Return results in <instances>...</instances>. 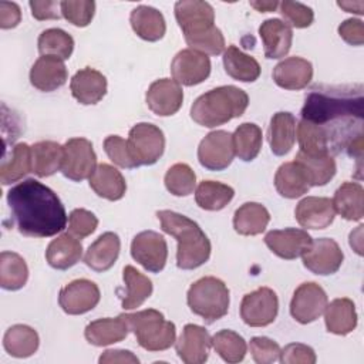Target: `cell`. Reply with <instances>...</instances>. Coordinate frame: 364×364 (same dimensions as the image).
<instances>
[{"label": "cell", "instance_id": "1", "mask_svg": "<svg viewBox=\"0 0 364 364\" xmlns=\"http://www.w3.org/2000/svg\"><path fill=\"white\" fill-rule=\"evenodd\" d=\"M363 87H314L306 97L301 119L323 128L328 149L347 151L361 158L363 152Z\"/></svg>", "mask_w": 364, "mask_h": 364}, {"label": "cell", "instance_id": "2", "mask_svg": "<svg viewBox=\"0 0 364 364\" xmlns=\"http://www.w3.org/2000/svg\"><path fill=\"white\" fill-rule=\"evenodd\" d=\"M11 218L24 236L50 237L67 226L65 209L54 191L30 178L7 192Z\"/></svg>", "mask_w": 364, "mask_h": 364}, {"label": "cell", "instance_id": "3", "mask_svg": "<svg viewBox=\"0 0 364 364\" xmlns=\"http://www.w3.org/2000/svg\"><path fill=\"white\" fill-rule=\"evenodd\" d=\"M156 216L165 233L178 242L176 266L182 270H193L209 260L210 242L196 222L173 210H158Z\"/></svg>", "mask_w": 364, "mask_h": 364}, {"label": "cell", "instance_id": "4", "mask_svg": "<svg viewBox=\"0 0 364 364\" xmlns=\"http://www.w3.org/2000/svg\"><path fill=\"white\" fill-rule=\"evenodd\" d=\"M247 94L235 85L216 87L199 95L191 107V118L202 127L215 128L245 114Z\"/></svg>", "mask_w": 364, "mask_h": 364}, {"label": "cell", "instance_id": "5", "mask_svg": "<svg viewBox=\"0 0 364 364\" xmlns=\"http://www.w3.org/2000/svg\"><path fill=\"white\" fill-rule=\"evenodd\" d=\"M121 316L144 350L164 351L176 341L175 324L165 320L164 314L158 310L146 309L131 314L124 313Z\"/></svg>", "mask_w": 364, "mask_h": 364}, {"label": "cell", "instance_id": "6", "mask_svg": "<svg viewBox=\"0 0 364 364\" xmlns=\"http://www.w3.org/2000/svg\"><path fill=\"white\" fill-rule=\"evenodd\" d=\"M186 300L191 311L210 324L226 316L229 310V289L220 279L206 276L189 287Z\"/></svg>", "mask_w": 364, "mask_h": 364}, {"label": "cell", "instance_id": "7", "mask_svg": "<svg viewBox=\"0 0 364 364\" xmlns=\"http://www.w3.org/2000/svg\"><path fill=\"white\" fill-rule=\"evenodd\" d=\"M128 146L136 165H154L164 154V132L154 124L139 122L129 129Z\"/></svg>", "mask_w": 364, "mask_h": 364}, {"label": "cell", "instance_id": "8", "mask_svg": "<svg viewBox=\"0 0 364 364\" xmlns=\"http://www.w3.org/2000/svg\"><path fill=\"white\" fill-rule=\"evenodd\" d=\"M97 168V155L92 144L85 138H71L63 145L61 173L74 181L81 182L92 175Z\"/></svg>", "mask_w": 364, "mask_h": 364}, {"label": "cell", "instance_id": "9", "mask_svg": "<svg viewBox=\"0 0 364 364\" xmlns=\"http://www.w3.org/2000/svg\"><path fill=\"white\" fill-rule=\"evenodd\" d=\"M279 311L277 294L269 287H259L243 296L240 317L250 327H264L274 321Z\"/></svg>", "mask_w": 364, "mask_h": 364}, {"label": "cell", "instance_id": "10", "mask_svg": "<svg viewBox=\"0 0 364 364\" xmlns=\"http://www.w3.org/2000/svg\"><path fill=\"white\" fill-rule=\"evenodd\" d=\"M175 17L185 40L202 36L216 27L213 7L206 1L182 0L175 3Z\"/></svg>", "mask_w": 364, "mask_h": 364}, {"label": "cell", "instance_id": "11", "mask_svg": "<svg viewBox=\"0 0 364 364\" xmlns=\"http://www.w3.org/2000/svg\"><path fill=\"white\" fill-rule=\"evenodd\" d=\"M131 256L145 270L159 273L168 259V245L162 235L154 230L138 233L131 242Z\"/></svg>", "mask_w": 364, "mask_h": 364}, {"label": "cell", "instance_id": "12", "mask_svg": "<svg viewBox=\"0 0 364 364\" xmlns=\"http://www.w3.org/2000/svg\"><path fill=\"white\" fill-rule=\"evenodd\" d=\"M235 156L232 134L228 131H212L199 144V164L209 171L226 169Z\"/></svg>", "mask_w": 364, "mask_h": 364}, {"label": "cell", "instance_id": "13", "mask_svg": "<svg viewBox=\"0 0 364 364\" xmlns=\"http://www.w3.org/2000/svg\"><path fill=\"white\" fill-rule=\"evenodd\" d=\"M327 306V294L314 282L301 283L293 293L290 301V314L300 324L317 320Z\"/></svg>", "mask_w": 364, "mask_h": 364}, {"label": "cell", "instance_id": "14", "mask_svg": "<svg viewBox=\"0 0 364 364\" xmlns=\"http://www.w3.org/2000/svg\"><path fill=\"white\" fill-rule=\"evenodd\" d=\"M303 264L314 274L328 276L336 273L344 259L338 243L330 237L311 240L307 250L301 255Z\"/></svg>", "mask_w": 364, "mask_h": 364}, {"label": "cell", "instance_id": "15", "mask_svg": "<svg viewBox=\"0 0 364 364\" xmlns=\"http://www.w3.org/2000/svg\"><path fill=\"white\" fill-rule=\"evenodd\" d=\"M171 74L179 85H198L209 77L210 60L208 55L191 48L181 50L171 63Z\"/></svg>", "mask_w": 364, "mask_h": 364}, {"label": "cell", "instance_id": "16", "mask_svg": "<svg viewBox=\"0 0 364 364\" xmlns=\"http://www.w3.org/2000/svg\"><path fill=\"white\" fill-rule=\"evenodd\" d=\"M101 293L98 286L88 279H77L60 290V307L71 316L84 314L92 310L100 301Z\"/></svg>", "mask_w": 364, "mask_h": 364}, {"label": "cell", "instance_id": "17", "mask_svg": "<svg viewBox=\"0 0 364 364\" xmlns=\"http://www.w3.org/2000/svg\"><path fill=\"white\" fill-rule=\"evenodd\" d=\"M145 101L154 114L169 117L176 114L182 107L183 91L175 80L161 78L149 85L145 94Z\"/></svg>", "mask_w": 364, "mask_h": 364}, {"label": "cell", "instance_id": "18", "mask_svg": "<svg viewBox=\"0 0 364 364\" xmlns=\"http://www.w3.org/2000/svg\"><path fill=\"white\" fill-rule=\"evenodd\" d=\"M311 236L297 228H286L270 230L264 236L266 246L279 257L293 260L301 256L311 243Z\"/></svg>", "mask_w": 364, "mask_h": 364}, {"label": "cell", "instance_id": "19", "mask_svg": "<svg viewBox=\"0 0 364 364\" xmlns=\"http://www.w3.org/2000/svg\"><path fill=\"white\" fill-rule=\"evenodd\" d=\"M212 337L208 330L196 324H186L179 336L175 348L179 358L186 364H202L209 357Z\"/></svg>", "mask_w": 364, "mask_h": 364}, {"label": "cell", "instance_id": "20", "mask_svg": "<svg viewBox=\"0 0 364 364\" xmlns=\"http://www.w3.org/2000/svg\"><path fill=\"white\" fill-rule=\"evenodd\" d=\"M296 220L306 229H324L333 223L336 209L330 198L307 196L294 209Z\"/></svg>", "mask_w": 364, "mask_h": 364}, {"label": "cell", "instance_id": "21", "mask_svg": "<svg viewBox=\"0 0 364 364\" xmlns=\"http://www.w3.org/2000/svg\"><path fill=\"white\" fill-rule=\"evenodd\" d=\"M70 90L80 104L94 105L100 102L107 92V78L102 73L85 67L73 75Z\"/></svg>", "mask_w": 364, "mask_h": 364}, {"label": "cell", "instance_id": "22", "mask_svg": "<svg viewBox=\"0 0 364 364\" xmlns=\"http://www.w3.org/2000/svg\"><path fill=\"white\" fill-rule=\"evenodd\" d=\"M67 81V68L63 60L53 55H41L30 70V82L34 88L51 92Z\"/></svg>", "mask_w": 364, "mask_h": 364}, {"label": "cell", "instance_id": "23", "mask_svg": "<svg viewBox=\"0 0 364 364\" xmlns=\"http://www.w3.org/2000/svg\"><path fill=\"white\" fill-rule=\"evenodd\" d=\"M313 78V65L301 57H287L273 68L274 82L284 90H303Z\"/></svg>", "mask_w": 364, "mask_h": 364}, {"label": "cell", "instance_id": "24", "mask_svg": "<svg viewBox=\"0 0 364 364\" xmlns=\"http://www.w3.org/2000/svg\"><path fill=\"white\" fill-rule=\"evenodd\" d=\"M259 36L264 46L266 58H282L284 57L293 41L291 27L280 18H269L259 27Z\"/></svg>", "mask_w": 364, "mask_h": 364}, {"label": "cell", "instance_id": "25", "mask_svg": "<svg viewBox=\"0 0 364 364\" xmlns=\"http://www.w3.org/2000/svg\"><path fill=\"white\" fill-rule=\"evenodd\" d=\"M121 250V240L117 233L105 232L90 245L84 255V263L94 272L109 270L118 259Z\"/></svg>", "mask_w": 364, "mask_h": 364}, {"label": "cell", "instance_id": "26", "mask_svg": "<svg viewBox=\"0 0 364 364\" xmlns=\"http://www.w3.org/2000/svg\"><path fill=\"white\" fill-rule=\"evenodd\" d=\"M81 256V242L68 232L53 239L46 250V259L48 264L57 270H67L73 267L77 262H80Z\"/></svg>", "mask_w": 364, "mask_h": 364}, {"label": "cell", "instance_id": "27", "mask_svg": "<svg viewBox=\"0 0 364 364\" xmlns=\"http://www.w3.org/2000/svg\"><path fill=\"white\" fill-rule=\"evenodd\" d=\"M128 331L129 327L124 317L119 314L115 318L105 317L91 321L85 327L84 336L90 344L102 347L122 341L128 336Z\"/></svg>", "mask_w": 364, "mask_h": 364}, {"label": "cell", "instance_id": "28", "mask_svg": "<svg viewBox=\"0 0 364 364\" xmlns=\"http://www.w3.org/2000/svg\"><path fill=\"white\" fill-rule=\"evenodd\" d=\"M267 139L274 155L283 156L290 152L296 141V118L290 112H276L269 125Z\"/></svg>", "mask_w": 364, "mask_h": 364}, {"label": "cell", "instance_id": "29", "mask_svg": "<svg viewBox=\"0 0 364 364\" xmlns=\"http://www.w3.org/2000/svg\"><path fill=\"white\" fill-rule=\"evenodd\" d=\"M88 181L91 189L100 198L108 200H119L127 191V182L122 173L108 164L97 165Z\"/></svg>", "mask_w": 364, "mask_h": 364}, {"label": "cell", "instance_id": "30", "mask_svg": "<svg viewBox=\"0 0 364 364\" xmlns=\"http://www.w3.org/2000/svg\"><path fill=\"white\" fill-rule=\"evenodd\" d=\"M129 23L138 37L145 41H158L166 31L162 13L151 6H138L131 11Z\"/></svg>", "mask_w": 364, "mask_h": 364}, {"label": "cell", "instance_id": "31", "mask_svg": "<svg viewBox=\"0 0 364 364\" xmlns=\"http://www.w3.org/2000/svg\"><path fill=\"white\" fill-rule=\"evenodd\" d=\"M324 321L327 331L346 336L351 333L357 326V313L353 300L347 297L334 299L330 304L327 303L324 309Z\"/></svg>", "mask_w": 364, "mask_h": 364}, {"label": "cell", "instance_id": "32", "mask_svg": "<svg viewBox=\"0 0 364 364\" xmlns=\"http://www.w3.org/2000/svg\"><path fill=\"white\" fill-rule=\"evenodd\" d=\"M336 213L347 220H361L364 216V189L357 182L341 183L331 199Z\"/></svg>", "mask_w": 364, "mask_h": 364}, {"label": "cell", "instance_id": "33", "mask_svg": "<svg viewBox=\"0 0 364 364\" xmlns=\"http://www.w3.org/2000/svg\"><path fill=\"white\" fill-rule=\"evenodd\" d=\"M274 186L279 195L287 199H296L310 189L309 179L296 161L279 166L274 175Z\"/></svg>", "mask_w": 364, "mask_h": 364}, {"label": "cell", "instance_id": "34", "mask_svg": "<svg viewBox=\"0 0 364 364\" xmlns=\"http://www.w3.org/2000/svg\"><path fill=\"white\" fill-rule=\"evenodd\" d=\"M270 220L269 210L257 202H246L236 209L233 228L239 235L255 236L262 233Z\"/></svg>", "mask_w": 364, "mask_h": 364}, {"label": "cell", "instance_id": "35", "mask_svg": "<svg viewBox=\"0 0 364 364\" xmlns=\"http://www.w3.org/2000/svg\"><path fill=\"white\" fill-rule=\"evenodd\" d=\"M223 67L229 77L242 82H253L260 75L259 63L236 46H229L223 51Z\"/></svg>", "mask_w": 364, "mask_h": 364}, {"label": "cell", "instance_id": "36", "mask_svg": "<svg viewBox=\"0 0 364 364\" xmlns=\"http://www.w3.org/2000/svg\"><path fill=\"white\" fill-rule=\"evenodd\" d=\"M294 161L304 171L310 186H323L336 175V161L330 154L307 155L299 151Z\"/></svg>", "mask_w": 364, "mask_h": 364}, {"label": "cell", "instance_id": "37", "mask_svg": "<svg viewBox=\"0 0 364 364\" xmlns=\"http://www.w3.org/2000/svg\"><path fill=\"white\" fill-rule=\"evenodd\" d=\"M63 146L54 141H40L31 146V168L40 176H51L61 168Z\"/></svg>", "mask_w": 364, "mask_h": 364}, {"label": "cell", "instance_id": "38", "mask_svg": "<svg viewBox=\"0 0 364 364\" xmlns=\"http://www.w3.org/2000/svg\"><path fill=\"white\" fill-rule=\"evenodd\" d=\"M38 334L34 328L26 324H14L11 326L4 337L3 346L4 350L17 358H26L33 355L38 348Z\"/></svg>", "mask_w": 364, "mask_h": 364}, {"label": "cell", "instance_id": "39", "mask_svg": "<svg viewBox=\"0 0 364 364\" xmlns=\"http://www.w3.org/2000/svg\"><path fill=\"white\" fill-rule=\"evenodd\" d=\"M122 277L125 282V293L121 296L122 307L125 310H134L152 294V282L134 266H125Z\"/></svg>", "mask_w": 364, "mask_h": 364}, {"label": "cell", "instance_id": "40", "mask_svg": "<svg viewBox=\"0 0 364 364\" xmlns=\"http://www.w3.org/2000/svg\"><path fill=\"white\" fill-rule=\"evenodd\" d=\"M28 172H33L31 168V146L27 144H17L10 156H4L0 166V181L3 185H10L20 181Z\"/></svg>", "mask_w": 364, "mask_h": 364}, {"label": "cell", "instance_id": "41", "mask_svg": "<svg viewBox=\"0 0 364 364\" xmlns=\"http://www.w3.org/2000/svg\"><path fill=\"white\" fill-rule=\"evenodd\" d=\"M233 196L235 191L232 186L216 181H202L195 191V200L198 206L212 212L223 209Z\"/></svg>", "mask_w": 364, "mask_h": 364}, {"label": "cell", "instance_id": "42", "mask_svg": "<svg viewBox=\"0 0 364 364\" xmlns=\"http://www.w3.org/2000/svg\"><path fill=\"white\" fill-rule=\"evenodd\" d=\"M28 279V267L24 259L14 252L0 255V286L4 290H18Z\"/></svg>", "mask_w": 364, "mask_h": 364}, {"label": "cell", "instance_id": "43", "mask_svg": "<svg viewBox=\"0 0 364 364\" xmlns=\"http://www.w3.org/2000/svg\"><path fill=\"white\" fill-rule=\"evenodd\" d=\"M233 148L235 155L245 162L253 161L262 148V129L253 122H243L240 124L233 135Z\"/></svg>", "mask_w": 364, "mask_h": 364}, {"label": "cell", "instance_id": "44", "mask_svg": "<svg viewBox=\"0 0 364 364\" xmlns=\"http://www.w3.org/2000/svg\"><path fill=\"white\" fill-rule=\"evenodd\" d=\"M37 46L41 55H53L64 61L73 54L74 40L61 28H48L40 34Z\"/></svg>", "mask_w": 364, "mask_h": 364}, {"label": "cell", "instance_id": "45", "mask_svg": "<svg viewBox=\"0 0 364 364\" xmlns=\"http://www.w3.org/2000/svg\"><path fill=\"white\" fill-rule=\"evenodd\" d=\"M296 136L299 141L300 152L307 155H320V154H330L328 149V139L326 132L321 127L301 119L297 124Z\"/></svg>", "mask_w": 364, "mask_h": 364}, {"label": "cell", "instance_id": "46", "mask_svg": "<svg viewBox=\"0 0 364 364\" xmlns=\"http://www.w3.org/2000/svg\"><path fill=\"white\" fill-rule=\"evenodd\" d=\"M212 347L226 363H239L246 355V341L232 330H220L212 337Z\"/></svg>", "mask_w": 364, "mask_h": 364}, {"label": "cell", "instance_id": "47", "mask_svg": "<svg viewBox=\"0 0 364 364\" xmlns=\"http://www.w3.org/2000/svg\"><path fill=\"white\" fill-rule=\"evenodd\" d=\"M165 186L175 196H188L196 185V175L186 164H175L165 173Z\"/></svg>", "mask_w": 364, "mask_h": 364}, {"label": "cell", "instance_id": "48", "mask_svg": "<svg viewBox=\"0 0 364 364\" xmlns=\"http://www.w3.org/2000/svg\"><path fill=\"white\" fill-rule=\"evenodd\" d=\"M60 6L61 16L77 27L88 26L95 11V3L90 0H64Z\"/></svg>", "mask_w": 364, "mask_h": 364}, {"label": "cell", "instance_id": "49", "mask_svg": "<svg viewBox=\"0 0 364 364\" xmlns=\"http://www.w3.org/2000/svg\"><path fill=\"white\" fill-rule=\"evenodd\" d=\"M280 7V14L284 17V23L296 28H306L313 23L314 13L313 10L299 1H282L279 3Z\"/></svg>", "mask_w": 364, "mask_h": 364}, {"label": "cell", "instance_id": "50", "mask_svg": "<svg viewBox=\"0 0 364 364\" xmlns=\"http://www.w3.org/2000/svg\"><path fill=\"white\" fill-rule=\"evenodd\" d=\"M104 151L108 158L121 168H136V162L131 155L128 142L118 135H109L104 139Z\"/></svg>", "mask_w": 364, "mask_h": 364}, {"label": "cell", "instance_id": "51", "mask_svg": "<svg viewBox=\"0 0 364 364\" xmlns=\"http://www.w3.org/2000/svg\"><path fill=\"white\" fill-rule=\"evenodd\" d=\"M98 226L97 216L87 209H74L68 216V233L77 239L90 236Z\"/></svg>", "mask_w": 364, "mask_h": 364}, {"label": "cell", "instance_id": "52", "mask_svg": "<svg viewBox=\"0 0 364 364\" xmlns=\"http://www.w3.org/2000/svg\"><path fill=\"white\" fill-rule=\"evenodd\" d=\"M249 348L257 364L274 363L280 355L279 344L267 337H253L249 343Z\"/></svg>", "mask_w": 364, "mask_h": 364}, {"label": "cell", "instance_id": "53", "mask_svg": "<svg viewBox=\"0 0 364 364\" xmlns=\"http://www.w3.org/2000/svg\"><path fill=\"white\" fill-rule=\"evenodd\" d=\"M279 358L283 364H314L316 353L310 346L301 343H290L283 350H280Z\"/></svg>", "mask_w": 364, "mask_h": 364}, {"label": "cell", "instance_id": "54", "mask_svg": "<svg viewBox=\"0 0 364 364\" xmlns=\"http://www.w3.org/2000/svg\"><path fill=\"white\" fill-rule=\"evenodd\" d=\"M340 37L351 46H363L364 43V24L358 18H347L338 26Z\"/></svg>", "mask_w": 364, "mask_h": 364}, {"label": "cell", "instance_id": "55", "mask_svg": "<svg viewBox=\"0 0 364 364\" xmlns=\"http://www.w3.org/2000/svg\"><path fill=\"white\" fill-rule=\"evenodd\" d=\"M61 1H30L31 14L37 20H51L61 17Z\"/></svg>", "mask_w": 364, "mask_h": 364}, {"label": "cell", "instance_id": "56", "mask_svg": "<svg viewBox=\"0 0 364 364\" xmlns=\"http://www.w3.org/2000/svg\"><path fill=\"white\" fill-rule=\"evenodd\" d=\"M21 20L20 7L16 3L1 1L0 3V27L7 30L16 27Z\"/></svg>", "mask_w": 364, "mask_h": 364}, {"label": "cell", "instance_id": "57", "mask_svg": "<svg viewBox=\"0 0 364 364\" xmlns=\"http://www.w3.org/2000/svg\"><path fill=\"white\" fill-rule=\"evenodd\" d=\"M101 364H111V363H132L138 364L139 360L128 350H107L98 358Z\"/></svg>", "mask_w": 364, "mask_h": 364}, {"label": "cell", "instance_id": "58", "mask_svg": "<svg viewBox=\"0 0 364 364\" xmlns=\"http://www.w3.org/2000/svg\"><path fill=\"white\" fill-rule=\"evenodd\" d=\"M338 7L344 9L348 13H355V14H363V9H364V3L363 1H355V3H351V1H338L337 3Z\"/></svg>", "mask_w": 364, "mask_h": 364}, {"label": "cell", "instance_id": "59", "mask_svg": "<svg viewBox=\"0 0 364 364\" xmlns=\"http://www.w3.org/2000/svg\"><path fill=\"white\" fill-rule=\"evenodd\" d=\"M250 6L260 13H267V11L276 10L279 7V3L274 0L273 1H250Z\"/></svg>", "mask_w": 364, "mask_h": 364}]
</instances>
